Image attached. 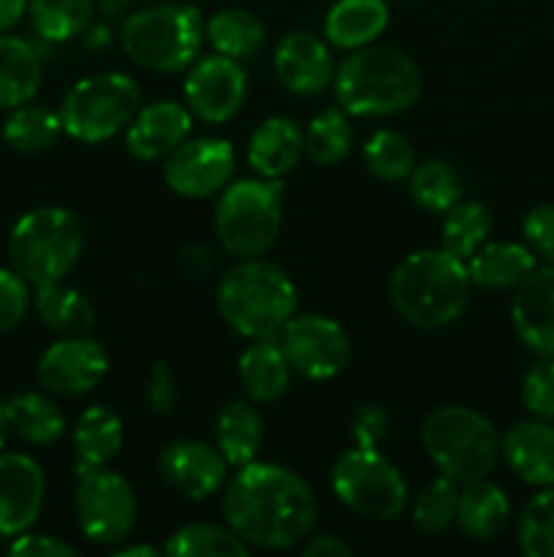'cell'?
<instances>
[{
	"label": "cell",
	"instance_id": "cell-1",
	"mask_svg": "<svg viewBox=\"0 0 554 557\" xmlns=\"http://www.w3.org/2000/svg\"><path fill=\"white\" fill-rule=\"evenodd\" d=\"M223 515L244 544L291 549L313 531L318 504L313 490L297 473L253 460L226 484Z\"/></svg>",
	"mask_w": 554,
	"mask_h": 557
},
{
	"label": "cell",
	"instance_id": "cell-2",
	"mask_svg": "<svg viewBox=\"0 0 554 557\" xmlns=\"http://www.w3.org/2000/svg\"><path fill=\"white\" fill-rule=\"evenodd\" d=\"M467 264L449 250H418L391 272L389 297L396 313L418 330L454 324L470 302Z\"/></svg>",
	"mask_w": 554,
	"mask_h": 557
},
{
	"label": "cell",
	"instance_id": "cell-3",
	"mask_svg": "<svg viewBox=\"0 0 554 557\" xmlns=\"http://www.w3.org/2000/svg\"><path fill=\"white\" fill-rule=\"evenodd\" d=\"M335 96L353 117H389L421 96V71L405 52L362 47L335 71Z\"/></svg>",
	"mask_w": 554,
	"mask_h": 557
},
{
	"label": "cell",
	"instance_id": "cell-4",
	"mask_svg": "<svg viewBox=\"0 0 554 557\" xmlns=\"http://www.w3.org/2000/svg\"><path fill=\"white\" fill-rule=\"evenodd\" d=\"M217 310L242 337L266 341L297 315V288L280 267L242 259L217 283Z\"/></svg>",
	"mask_w": 554,
	"mask_h": 557
},
{
	"label": "cell",
	"instance_id": "cell-5",
	"mask_svg": "<svg viewBox=\"0 0 554 557\" xmlns=\"http://www.w3.org/2000/svg\"><path fill=\"white\" fill-rule=\"evenodd\" d=\"M85 234L79 218L65 207H36L14 223L9 237L11 270L30 288L60 283L81 256Z\"/></svg>",
	"mask_w": 554,
	"mask_h": 557
},
{
	"label": "cell",
	"instance_id": "cell-6",
	"mask_svg": "<svg viewBox=\"0 0 554 557\" xmlns=\"http://www.w3.org/2000/svg\"><path fill=\"white\" fill-rule=\"evenodd\" d=\"M421 444L440 473L456 484L487 479L503 451L494 424L465 406L435 408L424 419Z\"/></svg>",
	"mask_w": 554,
	"mask_h": 557
},
{
	"label": "cell",
	"instance_id": "cell-7",
	"mask_svg": "<svg viewBox=\"0 0 554 557\" xmlns=\"http://www.w3.org/2000/svg\"><path fill=\"white\" fill-rule=\"evenodd\" d=\"M204 41V22L193 5H150L123 22L119 44L141 69L177 74L190 69Z\"/></svg>",
	"mask_w": 554,
	"mask_h": 557
},
{
	"label": "cell",
	"instance_id": "cell-8",
	"mask_svg": "<svg viewBox=\"0 0 554 557\" xmlns=\"http://www.w3.org/2000/svg\"><path fill=\"white\" fill-rule=\"evenodd\" d=\"M282 223L280 180H237L221 190L215 232L237 259H261L277 243Z\"/></svg>",
	"mask_w": 554,
	"mask_h": 557
},
{
	"label": "cell",
	"instance_id": "cell-9",
	"mask_svg": "<svg viewBox=\"0 0 554 557\" xmlns=\"http://www.w3.org/2000/svg\"><path fill=\"white\" fill-rule=\"evenodd\" d=\"M141 90L128 74H96L76 82L63 98V131L76 141L98 145L117 136L139 112Z\"/></svg>",
	"mask_w": 554,
	"mask_h": 557
},
{
	"label": "cell",
	"instance_id": "cell-10",
	"mask_svg": "<svg viewBox=\"0 0 554 557\" xmlns=\"http://www.w3.org/2000/svg\"><path fill=\"white\" fill-rule=\"evenodd\" d=\"M335 495L364 520L389 522L405 511L407 484L378 449H348L331 471Z\"/></svg>",
	"mask_w": 554,
	"mask_h": 557
},
{
	"label": "cell",
	"instance_id": "cell-11",
	"mask_svg": "<svg viewBox=\"0 0 554 557\" xmlns=\"http://www.w3.org/2000/svg\"><path fill=\"white\" fill-rule=\"evenodd\" d=\"M74 504L76 522L92 544L112 547L134 531L139 506H136L134 487L119 473L106 468L81 473Z\"/></svg>",
	"mask_w": 554,
	"mask_h": 557
},
{
	"label": "cell",
	"instance_id": "cell-12",
	"mask_svg": "<svg viewBox=\"0 0 554 557\" xmlns=\"http://www.w3.org/2000/svg\"><path fill=\"white\" fill-rule=\"evenodd\" d=\"M293 373L310 381L335 379L351 359V341L345 330L329 315H293L277 335Z\"/></svg>",
	"mask_w": 554,
	"mask_h": 557
},
{
	"label": "cell",
	"instance_id": "cell-13",
	"mask_svg": "<svg viewBox=\"0 0 554 557\" xmlns=\"http://www.w3.org/2000/svg\"><path fill=\"white\" fill-rule=\"evenodd\" d=\"M234 147L226 139H185L163 163V180L185 199H210L234 180Z\"/></svg>",
	"mask_w": 554,
	"mask_h": 557
},
{
	"label": "cell",
	"instance_id": "cell-14",
	"mask_svg": "<svg viewBox=\"0 0 554 557\" xmlns=\"http://www.w3.org/2000/svg\"><path fill=\"white\" fill-rule=\"evenodd\" d=\"M248 96V74L239 60L226 54H206L196 58V63L185 76V101L193 117L210 125H223L239 112Z\"/></svg>",
	"mask_w": 554,
	"mask_h": 557
},
{
	"label": "cell",
	"instance_id": "cell-15",
	"mask_svg": "<svg viewBox=\"0 0 554 557\" xmlns=\"http://www.w3.org/2000/svg\"><path fill=\"white\" fill-rule=\"evenodd\" d=\"M106 373V351L85 335H68L52 343L36 364L38 384L60 397L87 395L101 384Z\"/></svg>",
	"mask_w": 554,
	"mask_h": 557
},
{
	"label": "cell",
	"instance_id": "cell-16",
	"mask_svg": "<svg viewBox=\"0 0 554 557\" xmlns=\"http://www.w3.org/2000/svg\"><path fill=\"white\" fill-rule=\"evenodd\" d=\"M228 462L217 446L201 441H174L158 457L161 479L188 500H204L221 493L228 476Z\"/></svg>",
	"mask_w": 554,
	"mask_h": 557
},
{
	"label": "cell",
	"instance_id": "cell-17",
	"mask_svg": "<svg viewBox=\"0 0 554 557\" xmlns=\"http://www.w3.org/2000/svg\"><path fill=\"white\" fill-rule=\"evenodd\" d=\"M47 493V479L33 457L0 451V536L14 539L30 531Z\"/></svg>",
	"mask_w": 554,
	"mask_h": 557
},
{
	"label": "cell",
	"instance_id": "cell-18",
	"mask_svg": "<svg viewBox=\"0 0 554 557\" xmlns=\"http://www.w3.org/2000/svg\"><path fill=\"white\" fill-rule=\"evenodd\" d=\"M511 321L519 341L538 357H554V264L536 267L516 286Z\"/></svg>",
	"mask_w": 554,
	"mask_h": 557
},
{
	"label": "cell",
	"instance_id": "cell-19",
	"mask_svg": "<svg viewBox=\"0 0 554 557\" xmlns=\"http://www.w3.org/2000/svg\"><path fill=\"white\" fill-rule=\"evenodd\" d=\"M190 114L188 107L177 101H155L150 107L139 109L125 131V147L139 161H166L179 145L190 136Z\"/></svg>",
	"mask_w": 554,
	"mask_h": 557
},
{
	"label": "cell",
	"instance_id": "cell-20",
	"mask_svg": "<svg viewBox=\"0 0 554 557\" xmlns=\"http://www.w3.org/2000/svg\"><path fill=\"white\" fill-rule=\"evenodd\" d=\"M275 71L282 87L297 96H315L335 82L329 47L307 30H293L275 49Z\"/></svg>",
	"mask_w": 554,
	"mask_h": 557
},
{
	"label": "cell",
	"instance_id": "cell-21",
	"mask_svg": "<svg viewBox=\"0 0 554 557\" xmlns=\"http://www.w3.org/2000/svg\"><path fill=\"white\" fill-rule=\"evenodd\" d=\"M503 455L521 482L532 487L554 484V428L546 419L516 422L505 433Z\"/></svg>",
	"mask_w": 554,
	"mask_h": 557
},
{
	"label": "cell",
	"instance_id": "cell-22",
	"mask_svg": "<svg viewBox=\"0 0 554 557\" xmlns=\"http://www.w3.org/2000/svg\"><path fill=\"white\" fill-rule=\"evenodd\" d=\"M304 152V131L291 117H269L253 131L248 163L264 180H280L291 172Z\"/></svg>",
	"mask_w": 554,
	"mask_h": 557
},
{
	"label": "cell",
	"instance_id": "cell-23",
	"mask_svg": "<svg viewBox=\"0 0 554 557\" xmlns=\"http://www.w3.org/2000/svg\"><path fill=\"white\" fill-rule=\"evenodd\" d=\"M123 419L106 406H92L76 419L74 428V468L76 476L106 468L123 451Z\"/></svg>",
	"mask_w": 554,
	"mask_h": 557
},
{
	"label": "cell",
	"instance_id": "cell-24",
	"mask_svg": "<svg viewBox=\"0 0 554 557\" xmlns=\"http://www.w3.org/2000/svg\"><path fill=\"white\" fill-rule=\"evenodd\" d=\"M239 384L244 395L253 403H275L280 400L291 384V364L282 354L280 343L275 337L266 341H253L242 351L237 364Z\"/></svg>",
	"mask_w": 554,
	"mask_h": 557
},
{
	"label": "cell",
	"instance_id": "cell-25",
	"mask_svg": "<svg viewBox=\"0 0 554 557\" xmlns=\"http://www.w3.org/2000/svg\"><path fill=\"white\" fill-rule=\"evenodd\" d=\"M467 264L470 283L487 292H505L516 288L538 267L530 245L519 243H483Z\"/></svg>",
	"mask_w": 554,
	"mask_h": 557
},
{
	"label": "cell",
	"instance_id": "cell-26",
	"mask_svg": "<svg viewBox=\"0 0 554 557\" xmlns=\"http://www.w3.org/2000/svg\"><path fill=\"white\" fill-rule=\"evenodd\" d=\"M389 25L386 0H337L324 20V36L331 47H369Z\"/></svg>",
	"mask_w": 554,
	"mask_h": 557
},
{
	"label": "cell",
	"instance_id": "cell-27",
	"mask_svg": "<svg viewBox=\"0 0 554 557\" xmlns=\"http://www.w3.org/2000/svg\"><path fill=\"white\" fill-rule=\"evenodd\" d=\"M508 517L511 504L498 484L487 482V479L462 484L459 500H456V525L462 528L465 536L476 539V542H489L503 533Z\"/></svg>",
	"mask_w": 554,
	"mask_h": 557
},
{
	"label": "cell",
	"instance_id": "cell-28",
	"mask_svg": "<svg viewBox=\"0 0 554 557\" xmlns=\"http://www.w3.org/2000/svg\"><path fill=\"white\" fill-rule=\"evenodd\" d=\"M41 87V58L20 36H0V109L30 103Z\"/></svg>",
	"mask_w": 554,
	"mask_h": 557
},
{
	"label": "cell",
	"instance_id": "cell-29",
	"mask_svg": "<svg viewBox=\"0 0 554 557\" xmlns=\"http://www.w3.org/2000/svg\"><path fill=\"white\" fill-rule=\"evenodd\" d=\"M9 433L33 446H52L63 438L65 417L49 397L38 392H20L3 403Z\"/></svg>",
	"mask_w": 554,
	"mask_h": 557
},
{
	"label": "cell",
	"instance_id": "cell-30",
	"mask_svg": "<svg viewBox=\"0 0 554 557\" xmlns=\"http://www.w3.org/2000/svg\"><path fill=\"white\" fill-rule=\"evenodd\" d=\"M215 441L228 466L242 468L253 462L259 457L261 441H264L259 411L244 400H234L223 406V411L217 413Z\"/></svg>",
	"mask_w": 554,
	"mask_h": 557
},
{
	"label": "cell",
	"instance_id": "cell-31",
	"mask_svg": "<svg viewBox=\"0 0 554 557\" xmlns=\"http://www.w3.org/2000/svg\"><path fill=\"white\" fill-rule=\"evenodd\" d=\"M33 299L43 324L58 335H87L96 324V308L90 299L76 288L63 286V281L36 288Z\"/></svg>",
	"mask_w": 554,
	"mask_h": 557
},
{
	"label": "cell",
	"instance_id": "cell-32",
	"mask_svg": "<svg viewBox=\"0 0 554 557\" xmlns=\"http://www.w3.org/2000/svg\"><path fill=\"white\" fill-rule=\"evenodd\" d=\"M206 41L217 54L231 60H248L264 47V25L244 9H223L204 25Z\"/></svg>",
	"mask_w": 554,
	"mask_h": 557
},
{
	"label": "cell",
	"instance_id": "cell-33",
	"mask_svg": "<svg viewBox=\"0 0 554 557\" xmlns=\"http://www.w3.org/2000/svg\"><path fill=\"white\" fill-rule=\"evenodd\" d=\"M250 544H244L231 528L215 522H190L166 539L163 555L168 557H244Z\"/></svg>",
	"mask_w": 554,
	"mask_h": 557
},
{
	"label": "cell",
	"instance_id": "cell-34",
	"mask_svg": "<svg viewBox=\"0 0 554 557\" xmlns=\"http://www.w3.org/2000/svg\"><path fill=\"white\" fill-rule=\"evenodd\" d=\"M27 14L43 41H71L90 25L92 0H27Z\"/></svg>",
	"mask_w": 554,
	"mask_h": 557
},
{
	"label": "cell",
	"instance_id": "cell-35",
	"mask_svg": "<svg viewBox=\"0 0 554 557\" xmlns=\"http://www.w3.org/2000/svg\"><path fill=\"white\" fill-rule=\"evenodd\" d=\"M63 120L52 109L22 103L11 109V117L3 125V139L16 152H41L58 141Z\"/></svg>",
	"mask_w": 554,
	"mask_h": 557
},
{
	"label": "cell",
	"instance_id": "cell-36",
	"mask_svg": "<svg viewBox=\"0 0 554 557\" xmlns=\"http://www.w3.org/2000/svg\"><path fill=\"white\" fill-rule=\"evenodd\" d=\"M413 201L427 212H449L462 199V180L451 163L432 158V161L416 163L407 177Z\"/></svg>",
	"mask_w": 554,
	"mask_h": 557
},
{
	"label": "cell",
	"instance_id": "cell-37",
	"mask_svg": "<svg viewBox=\"0 0 554 557\" xmlns=\"http://www.w3.org/2000/svg\"><path fill=\"white\" fill-rule=\"evenodd\" d=\"M492 232V215L481 201H456L443 221V250L467 261Z\"/></svg>",
	"mask_w": 554,
	"mask_h": 557
},
{
	"label": "cell",
	"instance_id": "cell-38",
	"mask_svg": "<svg viewBox=\"0 0 554 557\" xmlns=\"http://www.w3.org/2000/svg\"><path fill=\"white\" fill-rule=\"evenodd\" d=\"M353 131L342 109H326L315 114L304 128V152L318 166H335L351 152Z\"/></svg>",
	"mask_w": 554,
	"mask_h": 557
},
{
	"label": "cell",
	"instance_id": "cell-39",
	"mask_svg": "<svg viewBox=\"0 0 554 557\" xmlns=\"http://www.w3.org/2000/svg\"><path fill=\"white\" fill-rule=\"evenodd\" d=\"M364 166L386 183H402L411 177L413 166H416V156H413L411 141L396 131H375L364 145Z\"/></svg>",
	"mask_w": 554,
	"mask_h": 557
},
{
	"label": "cell",
	"instance_id": "cell-40",
	"mask_svg": "<svg viewBox=\"0 0 554 557\" xmlns=\"http://www.w3.org/2000/svg\"><path fill=\"white\" fill-rule=\"evenodd\" d=\"M456 500L459 484L449 476H438L416 495L413 500V522L427 536H438L451 522H456Z\"/></svg>",
	"mask_w": 554,
	"mask_h": 557
},
{
	"label": "cell",
	"instance_id": "cell-41",
	"mask_svg": "<svg viewBox=\"0 0 554 557\" xmlns=\"http://www.w3.org/2000/svg\"><path fill=\"white\" fill-rule=\"evenodd\" d=\"M519 549L527 557H554V484L532 495L521 509Z\"/></svg>",
	"mask_w": 554,
	"mask_h": 557
},
{
	"label": "cell",
	"instance_id": "cell-42",
	"mask_svg": "<svg viewBox=\"0 0 554 557\" xmlns=\"http://www.w3.org/2000/svg\"><path fill=\"white\" fill-rule=\"evenodd\" d=\"M521 400L536 419H554V357H541L532 364L521 384Z\"/></svg>",
	"mask_w": 554,
	"mask_h": 557
},
{
	"label": "cell",
	"instance_id": "cell-43",
	"mask_svg": "<svg viewBox=\"0 0 554 557\" xmlns=\"http://www.w3.org/2000/svg\"><path fill=\"white\" fill-rule=\"evenodd\" d=\"M30 299V283L20 272L0 267V335L25 319Z\"/></svg>",
	"mask_w": 554,
	"mask_h": 557
},
{
	"label": "cell",
	"instance_id": "cell-44",
	"mask_svg": "<svg viewBox=\"0 0 554 557\" xmlns=\"http://www.w3.org/2000/svg\"><path fill=\"white\" fill-rule=\"evenodd\" d=\"M527 245L546 264H554V205H538L521 221Z\"/></svg>",
	"mask_w": 554,
	"mask_h": 557
},
{
	"label": "cell",
	"instance_id": "cell-45",
	"mask_svg": "<svg viewBox=\"0 0 554 557\" xmlns=\"http://www.w3.org/2000/svg\"><path fill=\"white\" fill-rule=\"evenodd\" d=\"M144 397L147 406H150L152 413L158 417H166L177 408L179 403V384L174 370L168 368V362H155L152 364L150 375H147V386H144Z\"/></svg>",
	"mask_w": 554,
	"mask_h": 557
},
{
	"label": "cell",
	"instance_id": "cell-46",
	"mask_svg": "<svg viewBox=\"0 0 554 557\" xmlns=\"http://www.w3.org/2000/svg\"><path fill=\"white\" fill-rule=\"evenodd\" d=\"M386 433H389V413L375 403L358 406L351 422V438L358 449H380Z\"/></svg>",
	"mask_w": 554,
	"mask_h": 557
},
{
	"label": "cell",
	"instance_id": "cell-47",
	"mask_svg": "<svg viewBox=\"0 0 554 557\" xmlns=\"http://www.w3.org/2000/svg\"><path fill=\"white\" fill-rule=\"evenodd\" d=\"M9 555L14 557H76V547L60 542V539L47 536V533H20L11 542Z\"/></svg>",
	"mask_w": 554,
	"mask_h": 557
},
{
	"label": "cell",
	"instance_id": "cell-48",
	"mask_svg": "<svg viewBox=\"0 0 554 557\" xmlns=\"http://www.w3.org/2000/svg\"><path fill=\"white\" fill-rule=\"evenodd\" d=\"M304 557H351L353 549L348 547L342 539L320 533V536H310V542L302 547Z\"/></svg>",
	"mask_w": 554,
	"mask_h": 557
},
{
	"label": "cell",
	"instance_id": "cell-49",
	"mask_svg": "<svg viewBox=\"0 0 554 557\" xmlns=\"http://www.w3.org/2000/svg\"><path fill=\"white\" fill-rule=\"evenodd\" d=\"M27 14V0H0V33L11 30Z\"/></svg>",
	"mask_w": 554,
	"mask_h": 557
},
{
	"label": "cell",
	"instance_id": "cell-50",
	"mask_svg": "<svg viewBox=\"0 0 554 557\" xmlns=\"http://www.w3.org/2000/svg\"><path fill=\"white\" fill-rule=\"evenodd\" d=\"M163 549H155L150 547V544H125V547H119L117 553H114V557H158L161 555Z\"/></svg>",
	"mask_w": 554,
	"mask_h": 557
},
{
	"label": "cell",
	"instance_id": "cell-51",
	"mask_svg": "<svg viewBox=\"0 0 554 557\" xmlns=\"http://www.w3.org/2000/svg\"><path fill=\"white\" fill-rule=\"evenodd\" d=\"M5 438H9V422H5V408L0 403V451L5 449Z\"/></svg>",
	"mask_w": 554,
	"mask_h": 557
},
{
	"label": "cell",
	"instance_id": "cell-52",
	"mask_svg": "<svg viewBox=\"0 0 554 557\" xmlns=\"http://www.w3.org/2000/svg\"><path fill=\"white\" fill-rule=\"evenodd\" d=\"M125 0H101V5H106V9H117V5H123Z\"/></svg>",
	"mask_w": 554,
	"mask_h": 557
}]
</instances>
